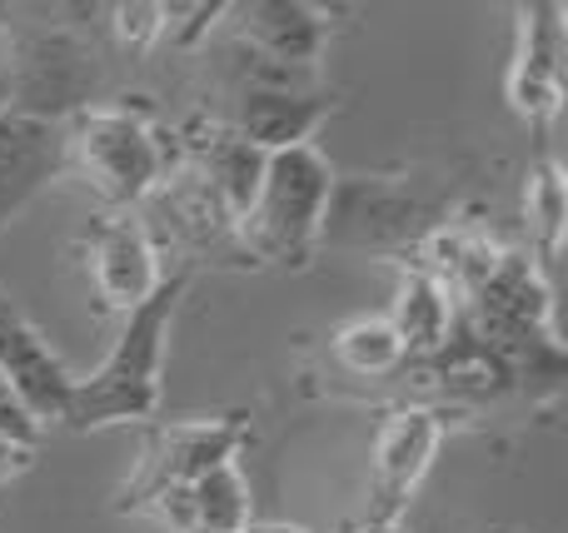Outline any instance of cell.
<instances>
[{
    "mask_svg": "<svg viewBox=\"0 0 568 533\" xmlns=\"http://www.w3.org/2000/svg\"><path fill=\"white\" fill-rule=\"evenodd\" d=\"M195 269H175L160 279V289L140 309H130L120 325L115 345H110L105 365L90 379H75L65 399V419L60 424L90 434V429L110 424H145L160 409V369H165V335L175 325V309L185 299Z\"/></svg>",
    "mask_w": 568,
    "mask_h": 533,
    "instance_id": "6da1fadb",
    "label": "cell"
},
{
    "mask_svg": "<svg viewBox=\"0 0 568 533\" xmlns=\"http://www.w3.org/2000/svg\"><path fill=\"white\" fill-rule=\"evenodd\" d=\"M334 180H339L334 165L314 145H294L265 160V180H260L255 205L235 225L250 265H275V269L310 265L314 249H320Z\"/></svg>",
    "mask_w": 568,
    "mask_h": 533,
    "instance_id": "7a4b0ae2",
    "label": "cell"
},
{
    "mask_svg": "<svg viewBox=\"0 0 568 533\" xmlns=\"http://www.w3.org/2000/svg\"><path fill=\"white\" fill-rule=\"evenodd\" d=\"M180 150L135 110H80L65 120V175H80L110 209H140L170 180Z\"/></svg>",
    "mask_w": 568,
    "mask_h": 533,
    "instance_id": "3957f363",
    "label": "cell"
},
{
    "mask_svg": "<svg viewBox=\"0 0 568 533\" xmlns=\"http://www.w3.org/2000/svg\"><path fill=\"white\" fill-rule=\"evenodd\" d=\"M0 80H6V110L65 125L95 100L100 60L95 45L75 30H36V35H16V55L0 70Z\"/></svg>",
    "mask_w": 568,
    "mask_h": 533,
    "instance_id": "277c9868",
    "label": "cell"
},
{
    "mask_svg": "<svg viewBox=\"0 0 568 533\" xmlns=\"http://www.w3.org/2000/svg\"><path fill=\"white\" fill-rule=\"evenodd\" d=\"M250 414H220V419H190V424H150L140 444V464L125 479L115 499V514H145L150 499L170 489H190L210 469L235 464L240 449L250 444Z\"/></svg>",
    "mask_w": 568,
    "mask_h": 533,
    "instance_id": "5b68a950",
    "label": "cell"
},
{
    "mask_svg": "<svg viewBox=\"0 0 568 533\" xmlns=\"http://www.w3.org/2000/svg\"><path fill=\"white\" fill-rule=\"evenodd\" d=\"M85 269H90V289L95 305L105 315L125 319L130 309H140L150 295L160 289V249L150 225L135 209H110L90 225L85 235Z\"/></svg>",
    "mask_w": 568,
    "mask_h": 533,
    "instance_id": "8992f818",
    "label": "cell"
},
{
    "mask_svg": "<svg viewBox=\"0 0 568 533\" xmlns=\"http://www.w3.org/2000/svg\"><path fill=\"white\" fill-rule=\"evenodd\" d=\"M444 444V419L424 404L389 409L374 429V459H369V519H404L409 494L424 484L434 454Z\"/></svg>",
    "mask_w": 568,
    "mask_h": 533,
    "instance_id": "52a82bcc",
    "label": "cell"
},
{
    "mask_svg": "<svg viewBox=\"0 0 568 533\" xmlns=\"http://www.w3.org/2000/svg\"><path fill=\"white\" fill-rule=\"evenodd\" d=\"M0 379H6V389L16 394V404L26 409V419L36 429L65 419V399L75 375L60 365L50 339L30 325L26 309L6 295V285H0Z\"/></svg>",
    "mask_w": 568,
    "mask_h": 533,
    "instance_id": "ba28073f",
    "label": "cell"
},
{
    "mask_svg": "<svg viewBox=\"0 0 568 533\" xmlns=\"http://www.w3.org/2000/svg\"><path fill=\"white\" fill-rule=\"evenodd\" d=\"M564 65H568L564 6H519L514 60H509V80H504L514 115H524L529 125H549L564 105Z\"/></svg>",
    "mask_w": 568,
    "mask_h": 533,
    "instance_id": "9c48e42d",
    "label": "cell"
},
{
    "mask_svg": "<svg viewBox=\"0 0 568 533\" xmlns=\"http://www.w3.org/2000/svg\"><path fill=\"white\" fill-rule=\"evenodd\" d=\"M414 219H419V205H414L409 189L384 185V180H354V185L334 180L320 245H339V249L414 245V239H424V229Z\"/></svg>",
    "mask_w": 568,
    "mask_h": 533,
    "instance_id": "30bf717a",
    "label": "cell"
},
{
    "mask_svg": "<svg viewBox=\"0 0 568 533\" xmlns=\"http://www.w3.org/2000/svg\"><path fill=\"white\" fill-rule=\"evenodd\" d=\"M55 175H65V125L0 110V229Z\"/></svg>",
    "mask_w": 568,
    "mask_h": 533,
    "instance_id": "8fae6325",
    "label": "cell"
},
{
    "mask_svg": "<svg viewBox=\"0 0 568 533\" xmlns=\"http://www.w3.org/2000/svg\"><path fill=\"white\" fill-rule=\"evenodd\" d=\"M240 40L250 55H260L275 70L294 65H320L324 45H329V20L324 10L300 6V0H255V6H230Z\"/></svg>",
    "mask_w": 568,
    "mask_h": 533,
    "instance_id": "7c38bea8",
    "label": "cell"
},
{
    "mask_svg": "<svg viewBox=\"0 0 568 533\" xmlns=\"http://www.w3.org/2000/svg\"><path fill=\"white\" fill-rule=\"evenodd\" d=\"M334 115V100L300 95V90L280 85V80H250L235 110V135H245L255 150L280 155L294 145H314V130Z\"/></svg>",
    "mask_w": 568,
    "mask_h": 533,
    "instance_id": "4fadbf2b",
    "label": "cell"
},
{
    "mask_svg": "<svg viewBox=\"0 0 568 533\" xmlns=\"http://www.w3.org/2000/svg\"><path fill=\"white\" fill-rule=\"evenodd\" d=\"M384 319H389L394 335H399L404 359L419 365V359L439 355V349L449 345L459 309H454L449 289H444L429 269H419L414 259H404L399 265V295H394V315H384Z\"/></svg>",
    "mask_w": 568,
    "mask_h": 533,
    "instance_id": "5bb4252c",
    "label": "cell"
},
{
    "mask_svg": "<svg viewBox=\"0 0 568 533\" xmlns=\"http://www.w3.org/2000/svg\"><path fill=\"white\" fill-rule=\"evenodd\" d=\"M195 175L205 180V189L220 199V209H225L230 219H245V209L255 205V195H260V180H265V150H255L245 135H235L230 125H220V130H210L205 140H195Z\"/></svg>",
    "mask_w": 568,
    "mask_h": 533,
    "instance_id": "9a60e30c",
    "label": "cell"
},
{
    "mask_svg": "<svg viewBox=\"0 0 568 533\" xmlns=\"http://www.w3.org/2000/svg\"><path fill=\"white\" fill-rule=\"evenodd\" d=\"M524 225H529V259L549 275L564 255V229H568V185L564 170L549 155L524 180Z\"/></svg>",
    "mask_w": 568,
    "mask_h": 533,
    "instance_id": "2e32d148",
    "label": "cell"
},
{
    "mask_svg": "<svg viewBox=\"0 0 568 533\" xmlns=\"http://www.w3.org/2000/svg\"><path fill=\"white\" fill-rule=\"evenodd\" d=\"M329 349H334V359L359 379H389V375H404V365H409L399 335H394V325L379 319V315L349 319V325L329 339Z\"/></svg>",
    "mask_w": 568,
    "mask_h": 533,
    "instance_id": "e0dca14e",
    "label": "cell"
},
{
    "mask_svg": "<svg viewBox=\"0 0 568 533\" xmlns=\"http://www.w3.org/2000/svg\"><path fill=\"white\" fill-rule=\"evenodd\" d=\"M185 504L195 529H220V533H245L255 524V504H250V484L240 464H220L205 479L185 489Z\"/></svg>",
    "mask_w": 568,
    "mask_h": 533,
    "instance_id": "ac0fdd59",
    "label": "cell"
},
{
    "mask_svg": "<svg viewBox=\"0 0 568 533\" xmlns=\"http://www.w3.org/2000/svg\"><path fill=\"white\" fill-rule=\"evenodd\" d=\"M110 25H115L120 45L145 55L160 35H165V6H150V0H130V6H110Z\"/></svg>",
    "mask_w": 568,
    "mask_h": 533,
    "instance_id": "d6986e66",
    "label": "cell"
},
{
    "mask_svg": "<svg viewBox=\"0 0 568 533\" xmlns=\"http://www.w3.org/2000/svg\"><path fill=\"white\" fill-rule=\"evenodd\" d=\"M225 10L230 6H165V35L175 45H195L215 25V16H225Z\"/></svg>",
    "mask_w": 568,
    "mask_h": 533,
    "instance_id": "ffe728a7",
    "label": "cell"
},
{
    "mask_svg": "<svg viewBox=\"0 0 568 533\" xmlns=\"http://www.w3.org/2000/svg\"><path fill=\"white\" fill-rule=\"evenodd\" d=\"M0 434H10V439H20V444H36L40 439V429L26 419V409L16 404V394L6 389V379H0Z\"/></svg>",
    "mask_w": 568,
    "mask_h": 533,
    "instance_id": "44dd1931",
    "label": "cell"
},
{
    "mask_svg": "<svg viewBox=\"0 0 568 533\" xmlns=\"http://www.w3.org/2000/svg\"><path fill=\"white\" fill-rule=\"evenodd\" d=\"M30 464H36V444H20V439L0 434V484H6V479H20Z\"/></svg>",
    "mask_w": 568,
    "mask_h": 533,
    "instance_id": "7402d4cb",
    "label": "cell"
},
{
    "mask_svg": "<svg viewBox=\"0 0 568 533\" xmlns=\"http://www.w3.org/2000/svg\"><path fill=\"white\" fill-rule=\"evenodd\" d=\"M354 533H404V519H364Z\"/></svg>",
    "mask_w": 568,
    "mask_h": 533,
    "instance_id": "603a6c76",
    "label": "cell"
},
{
    "mask_svg": "<svg viewBox=\"0 0 568 533\" xmlns=\"http://www.w3.org/2000/svg\"><path fill=\"white\" fill-rule=\"evenodd\" d=\"M245 533H304V529H290V524H250Z\"/></svg>",
    "mask_w": 568,
    "mask_h": 533,
    "instance_id": "cb8c5ba5",
    "label": "cell"
},
{
    "mask_svg": "<svg viewBox=\"0 0 568 533\" xmlns=\"http://www.w3.org/2000/svg\"><path fill=\"white\" fill-rule=\"evenodd\" d=\"M0 110H6V80H0Z\"/></svg>",
    "mask_w": 568,
    "mask_h": 533,
    "instance_id": "d4e9b609",
    "label": "cell"
},
{
    "mask_svg": "<svg viewBox=\"0 0 568 533\" xmlns=\"http://www.w3.org/2000/svg\"><path fill=\"white\" fill-rule=\"evenodd\" d=\"M190 533H220V529H190Z\"/></svg>",
    "mask_w": 568,
    "mask_h": 533,
    "instance_id": "484cf974",
    "label": "cell"
}]
</instances>
